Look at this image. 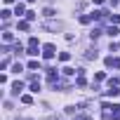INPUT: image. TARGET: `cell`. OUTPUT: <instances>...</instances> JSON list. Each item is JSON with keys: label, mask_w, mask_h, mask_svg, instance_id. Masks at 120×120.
Here are the masks:
<instances>
[{"label": "cell", "mask_w": 120, "mask_h": 120, "mask_svg": "<svg viewBox=\"0 0 120 120\" xmlns=\"http://www.w3.org/2000/svg\"><path fill=\"white\" fill-rule=\"evenodd\" d=\"M28 68H31V71H35V68H40V64H38V61H28Z\"/></svg>", "instance_id": "9c48e42d"}, {"label": "cell", "mask_w": 120, "mask_h": 120, "mask_svg": "<svg viewBox=\"0 0 120 120\" xmlns=\"http://www.w3.org/2000/svg\"><path fill=\"white\" fill-rule=\"evenodd\" d=\"M3 40H5V42H12V33L5 31V33H3Z\"/></svg>", "instance_id": "8992f818"}, {"label": "cell", "mask_w": 120, "mask_h": 120, "mask_svg": "<svg viewBox=\"0 0 120 120\" xmlns=\"http://www.w3.org/2000/svg\"><path fill=\"white\" fill-rule=\"evenodd\" d=\"M75 85H78V87H85L87 82H85V78H82V75H78V80H75Z\"/></svg>", "instance_id": "52a82bcc"}, {"label": "cell", "mask_w": 120, "mask_h": 120, "mask_svg": "<svg viewBox=\"0 0 120 120\" xmlns=\"http://www.w3.org/2000/svg\"><path fill=\"white\" fill-rule=\"evenodd\" d=\"M118 3H120V0H111V5H118Z\"/></svg>", "instance_id": "9a60e30c"}, {"label": "cell", "mask_w": 120, "mask_h": 120, "mask_svg": "<svg viewBox=\"0 0 120 120\" xmlns=\"http://www.w3.org/2000/svg\"><path fill=\"white\" fill-rule=\"evenodd\" d=\"M14 14H17V17H21V14H24V5H21V3H17V7H14Z\"/></svg>", "instance_id": "3957f363"}, {"label": "cell", "mask_w": 120, "mask_h": 120, "mask_svg": "<svg viewBox=\"0 0 120 120\" xmlns=\"http://www.w3.org/2000/svg\"><path fill=\"white\" fill-rule=\"evenodd\" d=\"M31 92H40V82H31Z\"/></svg>", "instance_id": "30bf717a"}, {"label": "cell", "mask_w": 120, "mask_h": 120, "mask_svg": "<svg viewBox=\"0 0 120 120\" xmlns=\"http://www.w3.org/2000/svg\"><path fill=\"white\" fill-rule=\"evenodd\" d=\"M106 66H113V68H120V59H115V56H108V59H106Z\"/></svg>", "instance_id": "7a4b0ae2"}, {"label": "cell", "mask_w": 120, "mask_h": 120, "mask_svg": "<svg viewBox=\"0 0 120 120\" xmlns=\"http://www.w3.org/2000/svg\"><path fill=\"white\" fill-rule=\"evenodd\" d=\"M54 54H56V52H54V45H45V47H42V56H45V59H52Z\"/></svg>", "instance_id": "6da1fadb"}, {"label": "cell", "mask_w": 120, "mask_h": 120, "mask_svg": "<svg viewBox=\"0 0 120 120\" xmlns=\"http://www.w3.org/2000/svg\"><path fill=\"white\" fill-rule=\"evenodd\" d=\"M59 59H61V61H68L71 54H68V52H61V54H59Z\"/></svg>", "instance_id": "ba28073f"}, {"label": "cell", "mask_w": 120, "mask_h": 120, "mask_svg": "<svg viewBox=\"0 0 120 120\" xmlns=\"http://www.w3.org/2000/svg\"><path fill=\"white\" fill-rule=\"evenodd\" d=\"M21 90H24V85H21V82H14V85H12V92H14V94H19Z\"/></svg>", "instance_id": "277c9868"}, {"label": "cell", "mask_w": 120, "mask_h": 120, "mask_svg": "<svg viewBox=\"0 0 120 120\" xmlns=\"http://www.w3.org/2000/svg\"><path fill=\"white\" fill-rule=\"evenodd\" d=\"M19 28L21 31H28V21H19Z\"/></svg>", "instance_id": "7c38bea8"}, {"label": "cell", "mask_w": 120, "mask_h": 120, "mask_svg": "<svg viewBox=\"0 0 120 120\" xmlns=\"http://www.w3.org/2000/svg\"><path fill=\"white\" fill-rule=\"evenodd\" d=\"M12 3H14V0H5V5H12Z\"/></svg>", "instance_id": "5bb4252c"}, {"label": "cell", "mask_w": 120, "mask_h": 120, "mask_svg": "<svg viewBox=\"0 0 120 120\" xmlns=\"http://www.w3.org/2000/svg\"><path fill=\"white\" fill-rule=\"evenodd\" d=\"M28 47H38V38H31L28 40Z\"/></svg>", "instance_id": "4fadbf2b"}, {"label": "cell", "mask_w": 120, "mask_h": 120, "mask_svg": "<svg viewBox=\"0 0 120 120\" xmlns=\"http://www.w3.org/2000/svg\"><path fill=\"white\" fill-rule=\"evenodd\" d=\"M42 14H45V17H54V10H52V7H47V10H45Z\"/></svg>", "instance_id": "8fae6325"}, {"label": "cell", "mask_w": 120, "mask_h": 120, "mask_svg": "<svg viewBox=\"0 0 120 120\" xmlns=\"http://www.w3.org/2000/svg\"><path fill=\"white\" fill-rule=\"evenodd\" d=\"M106 33H108V35H111V38H113V35H118V33H120V31H118V28H115V26H111V28H108V31H106Z\"/></svg>", "instance_id": "5b68a950"}]
</instances>
